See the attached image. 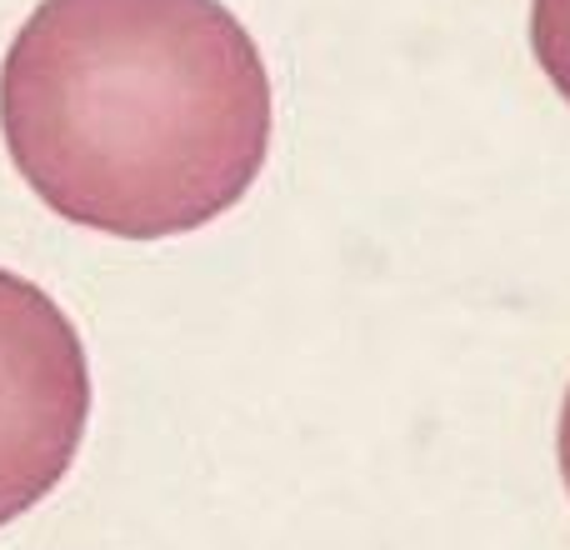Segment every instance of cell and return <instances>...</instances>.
Here are the masks:
<instances>
[{
    "label": "cell",
    "instance_id": "6da1fadb",
    "mask_svg": "<svg viewBox=\"0 0 570 550\" xmlns=\"http://www.w3.org/2000/svg\"><path fill=\"white\" fill-rule=\"evenodd\" d=\"M0 136L60 220L166 240L256 186L271 76L220 0H40L0 66Z\"/></svg>",
    "mask_w": 570,
    "mask_h": 550
},
{
    "label": "cell",
    "instance_id": "277c9868",
    "mask_svg": "<svg viewBox=\"0 0 570 550\" xmlns=\"http://www.w3.org/2000/svg\"><path fill=\"white\" fill-rule=\"evenodd\" d=\"M556 455H561V475H566V491H570V391L561 405V431H556Z\"/></svg>",
    "mask_w": 570,
    "mask_h": 550
},
{
    "label": "cell",
    "instance_id": "3957f363",
    "mask_svg": "<svg viewBox=\"0 0 570 550\" xmlns=\"http://www.w3.org/2000/svg\"><path fill=\"white\" fill-rule=\"evenodd\" d=\"M531 46L551 86L570 100V0H531Z\"/></svg>",
    "mask_w": 570,
    "mask_h": 550
},
{
    "label": "cell",
    "instance_id": "7a4b0ae2",
    "mask_svg": "<svg viewBox=\"0 0 570 550\" xmlns=\"http://www.w3.org/2000/svg\"><path fill=\"white\" fill-rule=\"evenodd\" d=\"M90 421V365L70 315L0 271V526L60 485Z\"/></svg>",
    "mask_w": 570,
    "mask_h": 550
}]
</instances>
